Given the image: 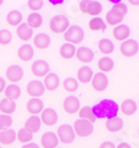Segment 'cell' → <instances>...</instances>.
<instances>
[{"label": "cell", "mask_w": 139, "mask_h": 148, "mask_svg": "<svg viewBox=\"0 0 139 148\" xmlns=\"http://www.w3.org/2000/svg\"><path fill=\"white\" fill-rule=\"evenodd\" d=\"M119 106L112 99H103L98 104H96L92 107V111L95 114L96 118L103 119V118H114L117 117Z\"/></svg>", "instance_id": "obj_1"}, {"label": "cell", "mask_w": 139, "mask_h": 148, "mask_svg": "<svg viewBox=\"0 0 139 148\" xmlns=\"http://www.w3.org/2000/svg\"><path fill=\"white\" fill-rule=\"evenodd\" d=\"M64 37H65V40L67 42H69L70 45L80 44L85 37L84 29L80 28L79 26H71L67 29Z\"/></svg>", "instance_id": "obj_2"}, {"label": "cell", "mask_w": 139, "mask_h": 148, "mask_svg": "<svg viewBox=\"0 0 139 148\" xmlns=\"http://www.w3.org/2000/svg\"><path fill=\"white\" fill-rule=\"evenodd\" d=\"M73 132L79 137H88L94 132V126L90 121L85 119H78L73 124Z\"/></svg>", "instance_id": "obj_3"}, {"label": "cell", "mask_w": 139, "mask_h": 148, "mask_svg": "<svg viewBox=\"0 0 139 148\" xmlns=\"http://www.w3.org/2000/svg\"><path fill=\"white\" fill-rule=\"evenodd\" d=\"M119 50L124 57L131 58L134 56H136L137 52L139 51V45L134 39H127L126 41L121 42L120 47H119Z\"/></svg>", "instance_id": "obj_4"}, {"label": "cell", "mask_w": 139, "mask_h": 148, "mask_svg": "<svg viewBox=\"0 0 139 148\" xmlns=\"http://www.w3.org/2000/svg\"><path fill=\"white\" fill-rule=\"evenodd\" d=\"M69 27V20L65 16H55L50 20V29L55 34L66 32Z\"/></svg>", "instance_id": "obj_5"}, {"label": "cell", "mask_w": 139, "mask_h": 148, "mask_svg": "<svg viewBox=\"0 0 139 148\" xmlns=\"http://www.w3.org/2000/svg\"><path fill=\"white\" fill-rule=\"evenodd\" d=\"M79 7L84 14L89 16H98L103 11V6L98 1H81L79 2Z\"/></svg>", "instance_id": "obj_6"}, {"label": "cell", "mask_w": 139, "mask_h": 148, "mask_svg": "<svg viewBox=\"0 0 139 148\" xmlns=\"http://www.w3.org/2000/svg\"><path fill=\"white\" fill-rule=\"evenodd\" d=\"M75 132L73 128H71L70 125L64 124L58 128L57 130V137L61 143L64 144H70L75 140Z\"/></svg>", "instance_id": "obj_7"}, {"label": "cell", "mask_w": 139, "mask_h": 148, "mask_svg": "<svg viewBox=\"0 0 139 148\" xmlns=\"http://www.w3.org/2000/svg\"><path fill=\"white\" fill-rule=\"evenodd\" d=\"M91 84H92V88L95 89L96 91H105L107 87H108V78L107 76L103 73H97V74L92 77V80H91Z\"/></svg>", "instance_id": "obj_8"}, {"label": "cell", "mask_w": 139, "mask_h": 148, "mask_svg": "<svg viewBox=\"0 0 139 148\" xmlns=\"http://www.w3.org/2000/svg\"><path fill=\"white\" fill-rule=\"evenodd\" d=\"M64 109L67 114H76L80 110V100L75 96L67 97L64 100Z\"/></svg>", "instance_id": "obj_9"}, {"label": "cell", "mask_w": 139, "mask_h": 148, "mask_svg": "<svg viewBox=\"0 0 139 148\" xmlns=\"http://www.w3.org/2000/svg\"><path fill=\"white\" fill-rule=\"evenodd\" d=\"M27 92L32 98L42 96V94L45 92V85L39 80H32L27 85Z\"/></svg>", "instance_id": "obj_10"}, {"label": "cell", "mask_w": 139, "mask_h": 148, "mask_svg": "<svg viewBox=\"0 0 139 148\" xmlns=\"http://www.w3.org/2000/svg\"><path fill=\"white\" fill-rule=\"evenodd\" d=\"M31 71L37 77H46L49 73V65L45 60H36L31 66Z\"/></svg>", "instance_id": "obj_11"}, {"label": "cell", "mask_w": 139, "mask_h": 148, "mask_svg": "<svg viewBox=\"0 0 139 148\" xmlns=\"http://www.w3.org/2000/svg\"><path fill=\"white\" fill-rule=\"evenodd\" d=\"M41 145L44 148H56L59 144V139L57 137V134L52 132H47L41 136Z\"/></svg>", "instance_id": "obj_12"}, {"label": "cell", "mask_w": 139, "mask_h": 148, "mask_svg": "<svg viewBox=\"0 0 139 148\" xmlns=\"http://www.w3.org/2000/svg\"><path fill=\"white\" fill-rule=\"evenodd\" d=\"M6 76L7 78L12 82H18L22 79V76H23V70L20 66L18 65H12V66H9L6 71Z\"/></svg>", "instance_id": "obj_13"}, {"label": "cell", "mask_w": 139, "mask_h": 148, "mask_svg": "<svg viewBox=\"0 0 139 148\" xmlns=\"http://www.w3.org/2000/svg\"><path fill=\"white\" fill-rule=\"evenodd\" d=\"M40 119L46 126H53L58 120V115L52 108H46L41 112Z\"/></svg>", "instance_id": "obj_14"}, {"label": "cell", "mask_w": 139, "mask_h": 148, "mask_svg": "<svg viewBox=\"0 0 139 148\" xmlns=\"http://www.w3.org/2000/svg\"><path fill=\"white\" fill-rule=\"evenodd\" d=\"M130 35V29L126 25H118L112 30V36L117 41H126Z\"/></svg>", "instance_id": "obj_15"}, {"label": "cell", "mask_w": 139, "mask_h": 148, "mask_svg": "<svg viewBox=\"0 0 139 148\" xmlns=\"http://www.w3.org/2000/svg\"><path fill=\"white\" fill-rule=\"evenodd\" d=\"M76 57L81 62L88 64V62L92 61L95 55H94V51L91 49H89L87 47H80L79 49L76 50Z\"/></svg>", "instance_id": "obj_16"}, {"label": "cell", "mask_w": 139, "mask_h": 148, "mask_svg": "<svg viewBox=\"0 0 139 148\" xmlns=\"http://www.w3.org/2000/svg\"><path fill=\"white\" fill-rule=\"evenodd\" d=\"M27 110L28 112L37 116V114H40L44 110V103L39 98H31L27 103Z\"/></svg>", "instance_id": "obj_17"}, {"label": "cell", "mask_w": 139, "mask_h": 148, "mask_svg": "<svg viewBox=\"0 0 139 148\" xmlns=\"http://www.w3.org/2000/svg\"><path fill=\"white\" fill-rule=\"evenodd\" d=\"M17 138V134L14 129H6L0 132V143L3 145H11L14 144Z\"/></svg>", "instance_id": "obj_18"}, {"label": "cell", "mask_w": 139, "mask_h": 148, "mask_svg": "<svg viewBox=\"0 0 139 148\" xmlns=\"http://www.w3.org/2000/svg\"><path fill=\"white\" fill-rule=\"evenodd\" d=\"M92 77H94L92 70H91V68L87 66L81 67L77 73V78L81 84H88L90 80H92Z\"/></svg>", "instance_id": "obj_19"}, {"label": "cell", "mask_w": 139, "mask_h": 148, "mask_svg": "<svg viewBox=\"0 0 139 148\" xmlns=\"http://www.w3.org/2000/svg\"><path fill=\"white\" fill-rule=\"evenodd\" d=\"M120 110L127 116H131L137 111V104L132 99H126L123 101V104L120 105Z\"/></svg>", "instance_id": "obj_20"}, {"label": "cell", "mask_w": 139, "mask_h": 148, "mask_svg": "<svg viewBox=\"0 0 139 148\" xmlns=\"http://www.w3.org/2000/svg\"><path fill=\"white\" fill-rule=\"evenodd\" d=\"M40 127H41V119L38 116H31L25 123V128L32 134L37 133L40 129Z\"/></svg>", "instance_id": "obj_21"}, {"label": "cell", "mask_w": 139, "mask_h": 148, "mask_svg": "<svg viewBox=\"0 0 139 148\" xmlns=\"http://www.w3.org/2000/svg\"><path fill=\"white\" fill-rule=\"evenodd\" d=\"M17 35L18 38L21 39L22 41H28L32 37V29L27 23H20L17 28Z\"/></svg>", "instance_id": "obj_22"}, {"label": "cell", "mask_w": 139, "mask_h": 148, "mask_svg": "<svg viewBox=\"0 0 139 148\" xmlns=\"http://www.w3.org/2000/svg\"><path fill=\"white\" fill-rule=\"evenodd\" d=\"M59 86V77L56 74H48L45 77V88L47 90L53 91L58 88Z\"/></svg>", "instance_id": "obj_23"}, {"label": "cell", "mask_w": 139, "mask_h": 148, "mask_svg": "<svg viewBox=\"0 0 139 148\" xmlns=\"http://www.w3.org/2000/svg\"><path fill=\"white\" fill-rule=\"evenodd\" d=\"M18 57L22 61H29L34 57V49L30 45H22L18 49Z\"/></svg>", "instance_id": "obj_24"}, {"label": "cell", "mask_w": 139, "mask_h": 148, "mask_svg": "<svg viewBox=\"0 0 139 148\" xmlns=\"http://www.w3.org/2000/svg\"><path fill=\"white\" fill-rule=\"evenodd\" d=\"M123 127H124V121L119 117L110 118L106 123V128H107V130H109L110 133H117Z\"/></svg>", "instance_id": "obj_25"}, {"label": "cell", "mask_w": 139, "mask_h": 148, "mask_svg": "<svg viewBox=\"0 0 139 148\" xmlns=\"http://www.w3.org/2000/svg\"><path fill=\"white\" fill-rule=\"evenodd\" d=\"M34 45L38 49H46L50 45V37L46 34H39L34 38Z\"/></svg>", "instance_id": "obj_26"}, {"label": "cell", "mask_w": 139, "mask_h": 148, "mask_svg": "<svg viewBox=\"0 0 139 148\" xmlns=\"http://www.w3.org/2000/svg\"><path fill=\"white\" fill-rule=\"evenodd\" d=\"M16 110V103L15 100L3 98L2 100H0V111L2 114H6L9 116V114H12Z\"/></svg>", "instance_id": "obj_27"}, {"label": "cell", "mask_w": 139, "mask_h": 148, "mask_svg": "<svg viewBox=\"0 0 139 148\" xmlns=\"http://www.w3.org/2000/svg\"><path fill=\"white\" fill-rule=\"evenodd\" d=\"M5 95H6V98H8V99L15 100V99H18L20 97L21 89L17 85H10V86L6 87V89H5Z\"/></svg>", "instance_id": "obj_28"}, {"label": "cell", "mask_w": 139, "mask_h": 148, "mask_svg": "<svg viewBox=\"0 0 139 148\" xmlns=\"http://www.w3.org/2000/svg\"><path fill=\"white\" fill-rule=\"evenodd\" d=\"M98 48H99L100 52H103V55H109L115 50L114 44L111 42V40L107 39V38H103L98 42Z\"/></svg>", "instance_id": "obj_29"}, {"label": "cell", "mask_w": 139, "mask_h": 148, "mask_svg": "<svg viewBox=\"0 0 139 148\" xmlns=\"http://www.w3.org/2000/svg\"><path fill=\"white\" fill-rule=\"evenodd\" d=\"M114 61L111 58H108V57H103L101 59L98 61V68L100 69V71L105 74V73H109L114 69Z\"/></svg>", "instance_id": "obj_30"}, {"label": "cell", "mask_w": 139, "mask_h": 148, "mask_svg": "<svg viewBox=\"0 0 139 148\" xmlns=\"http://www.w3.org/2000/svg\"><path fill=\"white\" fill-rule=\"evenodd\" d=\"M27 23L31 29H38L42 25V17L36 12L30 14L27 18Z\"/></svg>", "instance_id": "obj_31"}, {"label": "cell", "mask_w": 139, "mask_h": 148, "mask_svg": "<svg viewBox=\"0 0 139 148\" xmlns=\"http://www.w3.org/2000/svg\"><path fill=\"white\" fill-rule=\"evenodd\" d=\"M75 55H76V48L73 47V45L65 44L61 46V48H60V56L64 59H71Z\"/></svg>", "instance_id": "obj_32"}, {"label": "cell", "mask_w": 139, "mask_h": 148, "mask_svg": "<svg viewBox=\"0 0 139 148\" xmlns=\"http://www.w3.org/2000/svg\"><path fill=\"white\" fill-rule=\"evenodd\" d=\"M124 19V17H121L120 15H118L116 11H114L112 9H110L109 11L107 12L106 15V21L109 26H116V25H119L121 23Z\"/></svg>", "instance_id": "obj_33"}, {"label": "cell", "mask_w": 139, "mask_h": 148, "mask_svg": "<svg viewBox=\"0 0 139 148\" xmlns=\"http://www.w3.org/2000/svg\"><path fill=\"white\" fill-rule=\"evenodd\" d=\"M78 115H79V119L88 120V121H90L91 124L97 119L91 107H82L80 110H79V114H78Z\"/></svg>", "instance_id": "obj_34"}, {"label": "cell", "mask_w": 139, "mask_h": 148, "mask_svg": "<svg viewBox=\"0 0 139 148\" xmlns=\"http://www.w3.org/2000/svg\"><path fill=\"white\" fill-rule=\"evenodd\" d=\"M89 29L91 31H105L106 25L101 18L95 17L89 21Z\"/></svg>", "instance_id": "obj_35"}, {"label": "cell", "mask_w": 139, "mask_h": 148, "mask_svg": "<svg viewBox=\"0 0 139 148\" xmlns=\"http://www.w3.org/2000/svg\"><path fill=\"white\" fill-rule=\"evenodd\" d=\"M21 19V14L19 11H17V10H12V11H10L7 15V22L10 26H18V25H20Z\"/></svg>", "instance_id": "obj_36"}, {"label": "cell", "mask_w": 139, "mask_h": 148, "mask_svg": "<svg viewBox=\"0 0 139 148\" xmlns=\"http://www.w3.org/2000/svg\"><path fill=\"white\" fill-rule=\"evenodd\" d=\"M32 137H34V134L30 133L29 130H27L26 128H21L18 132V140L21 141V143L27 144L30 140H32Z\"/></svg>", "instance_id": "obj_37"}, {"label": "cell", "mask_w": 139, "mask_h": 148, "mask_svg": "<svg viewBox=\"0 0 139 148\" xmlns=\"http://www.w3.org/2000/svg\"><path fill=\"white\" fill-rule=\"evenodd\" d=\"M115 5L112 6V10L114 11H116L118 15H120L121 17H125V16L127 15V12H128V8L127 6L125 5L124 2H121V1H112Z\"/></svg>", "instance_id": "obj_38"}, {"label": "cell", "mask_w": 139, "mask_h": 148, "mask_svg": "<svg viewBox=\"0 0 139 148\" xmlns=\"http://www.w3.org/2000/svg\"><path fill=\"white\" fill-rule=\"evenodd\" d=\"M64 87L67 91L73 92L78 89V82L75 78H66L65 82H64Z\"/></svg>", "instance_id": "obj_39"}, {"label": "cell", "mask_w": 139, "mask_h": 148, "mask_svg": "<svg viewBox=\"0 0 139 148\" xmlns=\"http://www.w3.org/2000/svg\"><path fill=\"white\" fill-rule=\"evenodd\" d=\"M12 125V119L8 115H0V130L9 129V127Z\"/></svg>", "instance_id": "obj_40"}, {"label": "cell", "mask_w": 139, "mask_h": 148, "mask_svg": "<svg viewBox=\"0 0 139 148\" xmlns=\"http://www.w3.org/2000/svg\"><path fill=\"white\" fill-rule=\"evenodd\" d=\"M12 39V35L9 30H0V44L1 45H8Z\"/></svg>", "instance_id": "obj_41"}, {"label": "cell", "mask_w": 139, "mask_h": 148, "mask_svg": "<svg viewBox=\"0 0 139 148\" xmlns=\"http://www.w3.org/2000/svg\"><path fill=\"white\" fill-rule=\"evenodd\" d=\"M44 6V1L42 0H29L28 1V7L34 10V11H37V10H40Z\"/></svg>", "instance_id": "obj_42"}, {"label": "cell", "mask_w": 139, "mask_h": 148, "mask_svg": "<svg viewBox=\"0 0 139 148\" xmlns=\"http://www.w3.org/2000/svg\"><path fill=\"white\" fill-rule=\"evenodd\" d=\"M99 148H116V147H115V144L114 143H111V141H105V143H103L100 145Z\"/></svg>", "instance_id": "obj_43"}, {"label": "cell", "mask_w": 139, "mask_h": 148, "mask_svg": "<svg viewBox=\"0 0 139 148\" xmlns=\"http://www.w3.org/2000/svg\"><path fill=\"white\" fill-rule=\"evenodd\" d=\"M6 89V82L3 80V78L0 77V92H2Z\"/></svg>", "instance_id": "obj_44"}, {"label": "cell", "mask_w": 139, "mask_h": 148, "mask_svg": "<svg viewBox=\"0 0 139 148\" xmlns=\"http://www.w3.org/2000/svg\"><path fill=\"white\" fill-rule=\"evenodd\" d=\"M22 148H39V146H38L37 144L30 143V144H26L25 146H22Z\"/></svg>", "instance_id": "obj_45"}, {"label": "cell", "mask_w": 139, "mask_h": 148, "mask_svg": "<svg viewBox=\"0 0 139 148\" xmlns=\"http://www.w3.org/2000/svg\"><path fill=\"white\" fill-rule=\"evenodd\" d=\"M117 148H131V146L129 144H127V143H120L117 146Z\"/></svg>", "instance_id": "obj_46"}, {"label": "cell", "mask_w": 139, "mask_h": 148, "mask_svg": "<svg viewBox=\"0 0 139 148\" xmlns=\"http://www.w3.org/2000/svg\"><path fill=\"white\" fill-rule=\"evenodd\" d=\"M130 5H134V6H139V1H132V0H129L128 1Z\"/></svg>", "instance_id": "obj_47"}, {"label": "cell", "mask_w": 139, "mask_h": 148, "mask_svg": "<svg viewBox=\"0 0 139 148\" xmlns=\"http://www.w3.org/2000/svg\"><path fill=\"white\" fill-rule=\"evenodd\" d=\"M1 5H2V1H1V0H0V6H1Z\"/></svg>", "instance_id": "obj_48"}, {"label": "cell", "mask_w": 139, "mask_h": 148, "mask_svg": "<svg viewBox=\"0 0 139 148\" xmlns=\"http://www.w3.org/2000/svg\"><path fill=\"white\" fill-rule=\"evenodd\" d=\"M138 105H139V100H138Z\"/></svg>", "instance_id": "obj_49"}, {"label": "cell", "mask_w": 139, "mask_h": 148, "mask_svg": "<svg viewBox=\"0 0 139 148\" xmlns=\"http://www.w3.org/2000/svg\"><path fill=\"white\" fill-rule=\"evenodd\" d=\"M138 134H139V132H138Z\"/></svg>", "instance_id": "obj_50"}, {"label": "cell", "mask_w": 139, "mask_h": 148, "mask_svg": "<svg viewBox=\"0 0 139 148\" xmlns=\"http://www.w3.org/2000/svg\"><path fill=\"white\" fill-rule=\"evenodd\" d=\"M0 148H1V147H0Z\"/></svg>", "instance_id": "obj_51"}]
</instances>
